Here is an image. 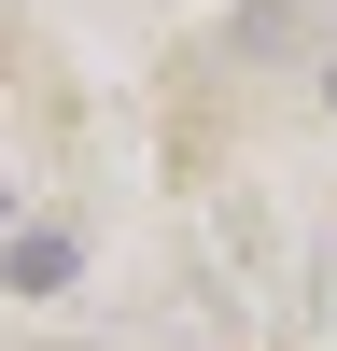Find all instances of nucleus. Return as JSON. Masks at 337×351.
Listing matches in <instances>:
<instances>
[{
	"mask_svg": "<svg viewBox=\"0 0 337 351\" xmlns=\"http://www.w3.org/2000/svg\"><path fill=\"white\" fill-rule=\"evenodd\" d=\"M71 225H14V239H0V281H14V295H71Z\"/></svg>",
	"mask_w": 337,
	"mask_h": 351,
	"instance_id": "nucleus-1",
	"label": "nucleus"
},
{
	"mask_svg": "<svg viewBox=\"0 0 337 351\" xmlns=\"http://www.w3.org/2000/svg\"><path fill=\"white\" fill-rule=\"evenodd\" d=\"M323 99H337V71H323Z\"/></svg>",
	"mask_w": 337,
	"mask_h": 351,
	"instance_id": "nucleus-2",
	"label": "nucleus"
}]
</instances>
